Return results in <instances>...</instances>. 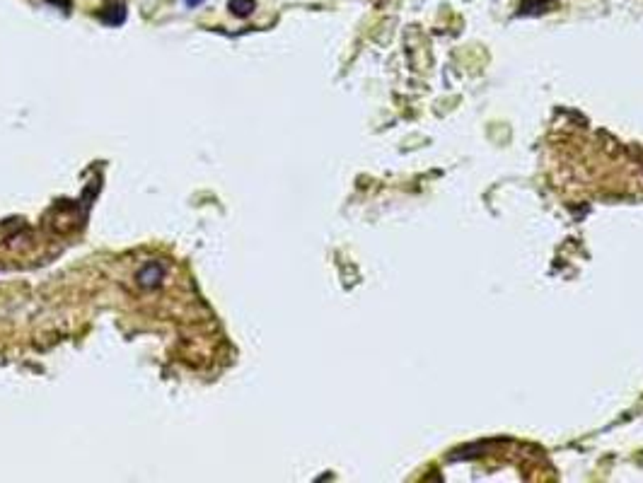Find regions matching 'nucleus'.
Returning <instances> with one entry per match:
<instances>
[{"mask_svg": "<svg viewBox=\"0 0 643 483\" xmlns=\"http://www.w3.org/2000/svg\"><path fill=\"white\" fill-rule=\"evenodd\" d=\"M230 10L235 12L237 17H247L254 10V0H230Z\"/></svg>", "mask_w": 643, "mask_h": 483, "instance_id": "obj_1", "label": "nucleus"}, {"mask_svg": "<svg viewBox=\"0 0 643 483\" xmlns=\"http://www.w3.org/2000/svg\"><path fill=\"white\" fill-rule=\"evenodd\" d=\"M201 3H204V0H186V5L189 8H196V5H201Z\"/></svg>", "mask_w": 643, "mask_h": 483, "instance_id": "obj_2", "label": "nucleus"}]
</instances>
